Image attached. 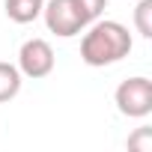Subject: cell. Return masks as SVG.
I'll use <instances>...</instances> for the list:
<instances>
[{
	"instance_id": "1",
	"label": "cell",
	"mask_w": 152,
	"mask_h": 152,
	"mask_svg": "<svg viewBox=\"0 0 152 152\" xmlns=\"http://www.w3.org/2000/svg\"><path fill=\"white\" fill-rule=\"evenodd\" d=\"M90 30L84 33L81 39V60L93 69H104V66H113L119 60H125L134 48L131 42V33L125 24L119 21H102L96 18L93 24H87Z\"/></svg>"
},
{
	"instance_id": "2",
	"label": "cell",
	"mask_w": 152,
	"mask_h": 152,
	"mask_svg": "<svg viewBox=\"0 0 152 152\" xmlns=\"http://www.w3.org/2000/svg\"><path fill=\"white\" fill-rule=\"evenodd\" d=\"M116 110L128 119H143L152 113V81L143 78V75H134V78H125L116 93H113Z\"/></svg>"
},
{
	"instance_id": "3",
	"label": "cell",
	"mask_w": 152,
	"mask_h": 152,
	"mask_svg": "<svg viewBox=\"0 0 152 152\" xmlns=\"http://www.w3.org/2000/svg\"><path fill=\"white\" fill-rule=\"evenodd\" d=\"M42 18H45V27L60 39H72L81 30H87V18L75 0H48L42 6Z\"/></svg>"
},
{
	"instance_id": "4",
	"label": "cell",
	"mask_w": 152,
	"mask_h": 152,
	"mask_svg": "<svg viewBox=\"0 0 152 152\" xmlns=\"http://www.w3.org/2000/svg\"><path fill=\"white\" fill-rule=\"evenodd\" d=\"M54 48L45 42V39H27L18 51V72L24 78H33V81H42L54 72Z\"/></svg>"
},
{
	"instance_id": "5",
	"label": "cell",
	"mask_w": 152,
	"mask_h": 152,
	"mask_svg": "<svg viewBox=\"0 0 152 152\" xmlns=\"http://www.w3.org/2000/svg\"><path fill=\"white\" fill-rule=\"evenodd\" d=\"M42 6H45V0H6L3 9L9 15V21L15 24H30L42 15Z\"/></svg>"
},
{
	"instance_id": "6",
	"label": "cell",
	"mask_w": 152,
	"mask_h": 152,
	"mask_svg": "<svg viewBox=\"0 0 152 152\" xmlns=\"http://www.w3.org/2000/svg\"><path fill=\"white\" fill-rule=\"evenodd\" d=\"M21 78H24V75L18 72V66L0 63V104H3V102H12V99L21 93Z\"/></svg>"
},
{
	"instance_id": "7",
	"label": "cell",
	"mask_w": 152,
	"mask_h": 152,
	"mask_svg": "<svg viewBox=\"0 0 152 152\" xmlns=\"http://www.w3.org/2000/svg\"><path fill=\"white\" fill-rule=\"evenodd\" d=\"M134 27L143 39H152V0H140L134 9Z\"/></svg>"
},
{
	"instance_id": "8",
	"label": "cell",
	"mask_w": 152,
	"mask_h": 152,
	"mask_svg": "<svg viewBox=\"0 0 152 152\" xmlns=\"http://www.w3.org/2000/svg\"><path fill=\"white\" fill-rule=\"evenodd\" d=\"M128 149H137V152H152V128H137L131 137H128Z\"/></svg>"
},
{
	"instance_id": "9",
	"label": "cell",
	"mask_w": 152,
	"mask_h": 152,
	"mask_svg": "<svg viewBox=\"0 0 152 152\" xmlns=\"http://www.w3.org/2000/svg\"><path fill=\"white\" fill-rule=\"evenodd\" d=\"M78 3V9L84 12V18H87V24H93L102 12H104V6H107V0H75Z\"/></svg>"
}]
</instances>
